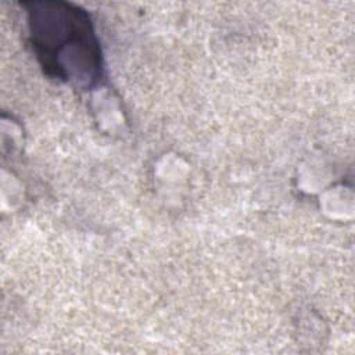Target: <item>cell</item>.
<instances>
[{
    "label": "cell",
    "instance_id": "6da1fadb",
    "mask_svg": "<svg viewBox=\"0 0 355 355\" xmlns=\"http://www.w3.org/2000/svg\"><path fill=\"white\" fill-rule=\"evenodd\" d=\"M33 50L54 78L90 86L101 75V53L89 15L69 3L28 4Z\"/></svg>",
    "mask_w": 355,
    "mask_h": 355
}]
</instances>
